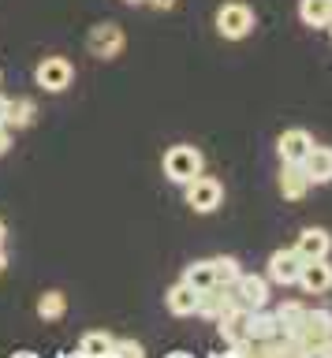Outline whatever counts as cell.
<instances>
[{
    "label": "cell",
    "mask_w": 332,
    "mask_h": 358,
    "mask_svg": "<svg viewBox=\"0 0 332 358\" xmlns=\"http://www.w3.org/2000/svg\"><path fill=\"white\" fill-rule=\"evenodd\" d=\"M202 168H205V157H202L198 145L180 142V145H172V150L164 153V176H168L172 183H180V187H187L194 176H202Z\"/></svg>",
    "instance_id": "6da1fadb"
},
{
    "label": "cell",
    "mask_w": 332,
    "mask_h": 358,
    "mask_svg": "<svg viewBox=\"0 0 332 358\" xmlns=\"http://www.w3.org/2000/svg\"><path fill=\"white\" fill-rule=\"evenodd\" d=\"M254 30V11L250 4H243V0H228V4H220L217 11V34L228 41H243L250 38Z\"/></svg>",
    "instance_id": "7a4b0ae2"
},
{
    "label": "cell",
    "mask_w": 332,
    "mask_h": 358,
    "mask_svg": "<svg viewBox=\"0 0 332 358\" xmlns=\"http://www.w3.org/2000/svg\"><path fill=\"white\" fill-rule=\"evenodd\" d=\"M127 49V34L116 27V22H97L90 30V38H86V52L97 56V60H113Z\"/></svg>",
    "instance_id": "3957f363"
},
{
    "label": "cell",
    "mask_w": 332,
    "mask_h": 358,
    "mask_svg": "<svg viewBox=\"0 0 332 358\" xmlns=\"http://www.w3.org/2000/svg\"><path fill=\"white\" fill-rule=\"evenodd\" d=\"M220 201H224V183H220L217 176H194L191 183H187V206L194 213H213Z\"/></svg>",
    "instance_id": "277c9868"
},
{
    "label": "cell",
    "mask_w": 332,
    "mask_h": 358,
    "mask_svg": "<svg viewBox=\"0 0 332 358\" xmlns=\"http://www.w3.org/2000/svg\"><path fill=\"white\" fill-rule=\"evenodd\" d=\"M34 83L41 90H49V94H60V90H68L75 83V64L68 56H45L34 71Z\"/></svg>",
    "instance_id": "5b68a950"
},
{
    "label": "cell",
    "mask_w": 332,
    "mask_h": 358,
    "mask_svg": "<svg viewBox=\"0 0 332 358\" xmlns=\"http://www.w3.org/2000/svg\"><path fill=\"white\" fill-rule=\"evenodd\" d=\"M236 306H239L236 287H231V284H217V287L202 291V302H198V317H205V321H220L228 310H236Z\"/></svg>",
    "instance_id": "8992f818"
},
{
    "label": "cell",
    "mask_w": 332,
    "mask_h": 358,
    "mask_svg": "<svg viewBox=\"0 0 332 358\" xmlns=\"http://www.w3.org/2000/svg\"><path fill=\"white\" fill-rule=\"evenodd\" d=\"M231 287H236L239 306H247V310L269 306V276H261V273H239V280Z\"/></svg>",
    "instance_id": "52a82bcc"
},
{
    "label": "cell",
    "mask_w": 332,
    "mask_h": 358,
    "mask_svg": "<svg viewBox=\"0 0 332 358\" xmlns=\"http://www.w3.org/2000/svg\"><path fill=\"white\" fill-rule=\"evenodd\" d=\"M298 273H303V257H298L295 246L291 250H276L269 257V284L291 287V284H298Z\"/></svg>",
    "instance_id": "ba28073f"
},
{
    "label": "cell",
    "mask_w": 332,
    "mask_h": 358,
    "mask_svg": "<svg viewBox=\"0 0 332 358\" xmlns=\"http://www.w3.org/2000/svg\"><path fill=\"white\" fill-rule=\"evenodd\" d=\"M298 287L306 295H325L332 291V265L329 257H317V262H303V273H298Z\"/></svg>",
    "instance_id": "9c48e42d"
},
{
    "label": "cell",
    "mask_w": 332,
    "mask_h": 358,
    "mask_svg": "<svg viewBox=\"0 0 332 358\" xmlns=\"http://www.w3.org/2000/svg\"><path fill=\"white\" fill-rule=\"evenodd\" d=\"M280 194L287 201H303L306 198V190H310V176H306V168L303 164H295V161H280Z\"/></svg>",
    "instance_id": "30bf717a"
},
{
    "label": "cell",
    "mask_w": 332,
    "mask_h": 358,
    "mask_svg": "<svg viewBox=\"0 0 332 358\" xmlns=\"http://www.w3.org/2000/svg\"><path fill=\"white\" fill-rule=\"evenodd\" d=\"M164 302H168V313H172V317H194V313H198V302H202V291H194L187 280H180V284L168 287Z\"/></svg>",
    "instance_id": "8fae6325"
},
{
    "label": "cell",
    "mask_w": 332,
    "mask_h": 358,
    "mask_svg": "<svg viewBox=\"0 0 332 358\" xmlns=\"http://www.w3.org/2000/svg\"><path fill=\"white\" fill-rule=\"evenodd\" d=\"M314 150V134L303 131V127H291L280 134V142H276V153H280V161H295L303 164V157Z\"/></svg>",
    "instance_id": "7c38bea8"
},
{
    "label": "cell",
    "mask_w": 332,
    "mask_h": 358,
    "mask_svg": "<svg viewBox=\"0 0 332 358\" xmlns=\"http://www.w3.org/2000/svg\"><path fill=\"white\" fill-rule=\"evenodd\" d=\"M295 250L303 262H317V257H329L332 254V235L325 228H306L303 235H298Z\"/></svg>",
    "instance_id": "4fadbf2b"
},
{
    "label": "cell",
    "mask_w": 332,
    "mask_h": 358,
    "mask_svg": "<svg viewBox=\"0 0 332 358\" xmlns=\"http://www.w3.org/2000/svg\"><path fill=\"white\" fill-rule=\"evenodd\" d=\"M276 332H280V324H276V313L269 306L247 310V340L250 343H265V340H273Z\"/></svg>",
    "instance_id": "5bb4252c"
},
{
    "label": "cell",
    "mask_w": 332,
    "mask_h": 358,
    "mask_svg": "<svg viewBox=\"0 0 332 358\" xmlns=\"http://www.w3.org/2000/svg\"><path fill=\"white\" fill-rule=\"evenodd\" d=\"M303 168L310 176V183H332V145H317L303 157Z\"/></svg>",
    "instance_id": "9a60e30c"
},
{
    "label": "cell",
    "mask_w": 332,
    "mask_h": 358,
    "mask_svg": "<svg viewBox=\"0 0 332 358\" xmlns=\"http://www.w3.org/2000/svg\"><path fill=\"white\" fill-rule=\"evenodd\" d=\"M183 280L191 284L194 291H209V287H217L220 280H217V268H213V257H205V262H191L183 268Z\"/></svg>",
    "instance_id": "2e32d148"
},
{
    "label": "cell",
    "mask_w": 332,
    "mask_h": 358,
    "mask_svg": "<svg viewBox=\"0 0 332 358\" xmlns=\"http://www.w3.org/2000/svg\"><path fill=\"white\" fill-rule=\"evenodd\" d=\"M273 313H276L280 332H287V336H295L298 329H303V321H306V306H303V302H280Z\"/></svg>",
    "instance_id": "e0dca14e"
},
{
    "label": "cell",
    "mask_w": 332,
    "mask_h": 358,
    "mask_svg": "<svg viewBox=\"0 0 332 358\" xmlns=\"http://www.w3.org/2000/svg\"><path fill=\"white\" fill-rule=\"evenodd\" d=\"M298 15H303L306 27H329L332 22V0H303V4H298Z\"/></svg>",
    "instance_id": "ac0fdd59"
},
{
    "label": "cell",
    "mask_w": 332,
    "mask_h": 358,
    "mask_svg": "<svg viewBox=\"0 0 332 358\" xmlns=\"http://www.w3.org/2000/svg\"><path fill=\"white\" fill-rule=\"evenodd\" d=\"M34 116H38V108H34V101H30V97L8 101V127H30Z\"/></svg>",
    "instance_id": "d6986e66"
},
{
    "label": "cell",
    "mask_w": 332,
    "mask_h": 358,
    "mask_svg": "<svg viewBox=\"0 0 332 358\" xmlns=\"http://www.w3.org/2000/svg\"><path fill=\"white\" fill-rule=\"evenodd\" d=\"M113 347H116V340L108 332H86L82 336V343H79V355H94V358H105V355H113Z\"/></svg>",
    "instance_id": "ffe728a7"
},
{
    "label": "cell",
    "mask_w": 332,
    "mask_h": 358,
    "mask_svg": "<svg viewBox=\"0 0 332 358\" xmlns=\"http://www.w3.org/2000/svg\"><path fill=\"white\" fill-rule=\"evenodd\" d=\"M64 310H68L64 291H45V295L38 299V317H41V321H60Z\"/></svg>",
    "instance_id": "44dd1931"
},
{
    "label": "cell",
    "mask_w": 332,
    "mask_h": 358,
    "mask_svg": "<svg viewBox=\"0 0 332 358\" xmlns=\"http://www.w3.org/2000/svg\"><path fill=\"white\" fill-rule=\"evenodd\" d=\"M213 268H217V280H220V284H236L239 273H243L239 262H236L231 254H220V257H213Z\"/></svg>",
    "instance_id": "7402d4cb"
},
{
    "label": "cell",
    "mask_w": 332,
    "mask_h": 358,
    "mask_svg": "<svg viewBox=\"0 0 332 358\" xmlns=\"http://www.w3.org/2000/svg\"><path fill=\"white\" fill-rule=\"evenodd\" d=\"M113 355H131V358H138V355H146V347L135 343V340H120V343L113 347Z\"/></svg>",
    "instance_id": "603a6c76"
},
{
    "label": "cell",
    "mask_w": 332,
    "mask_h": 358,
    "mask_svg": "<svg viewBox=\"0 0 332 358\" xmlns=\"http://www.w3.org/2000/svg\"><path fill=\"white\" fill-rule=\"evenodd\" d=\"M8 150H12V134H8V127H0V157H4Z\"/></svg>",
    "instance_id": "cb8c5ba5"
},
{
    "label": "cell",
    "mask_w": 332,
    "mask_h": 358,
    "mask_svg": "<svg viewBox=\"0 0 332 358\" xmlns=\"http://www.w3.org/2000/svg\"><path fill=\"white\" fill-rule=\"evenodd\" d=\"M0 127H8V101L0 97Z\"/></svg>",
    "instance_id": "d4e9b609"
},
{
    "label": "cell",
    "mask_w": 332,
    "mask_h": 358,
    "mask_svg": "<svg viewBox=\"0 0 332 358\" xmlns=\"http://www.w3.org/2000/svg\"><path fill=\"white\" fill-rule=\"evenodd\" d=\"M153 8H161V11H168V8H175V0H150Z\"/></svg>",
    "instance_id": "484cf974"
},
{
    "label": "cell",
    "mask_w": 332,
    "mask_h": 358,
    "mask_svg": "<svg viewBox=\"0 0 332 358\" xmlns=\"http://www.w3.org/2000/svg\"><path fill=\"white\" fill-rule=\"evenodd\" d=\"M4 265H8V254H4V246H0V273H4Z\"/></svg>",
    "instance_id": "4316f807"
},
{
    "label": "cell",
    "mask_w": 332,
    "mask_h": 358,
    "mask_svg": "<svg viewBox=\"0 0 332 358\" xmlns=\"http://www.w3.org/2000/svg\"><path fill=\"white\" fill-rule=\"evenodd\" d=\"M0 243H4V220H0Z\"/></svg>",
    "instance_id": "83f0119b"
},
{
    "label": "cell",
    "mask_w": 332,
    "mask_h": 358,
    "mask_svg": "<svg viewBox=\"0 0 332 358\" xmlns=\"http://www.w3.org/2000/svg\"><path fill=\"white\" fill-rule=\"evenodd\" d=\"M131 4H146V0H131Z\"/></svg>",
    "instance_id": "f1b7e54d"
},
{
    "label": "cell",
    "mask_w": 332,
    "mask_h": 358,
    "mask_svg": "<svg viewBox=\"0 0 332 358\" xmlns=\"http://www.w3.org/2000/svg\"><path fill=\"white\" fill-rule=\"evenodd\" d=\"M329 34H332V22H329Z\"/></svg>",
    "instance_id": "f546056e"
},
{
    "label": "cell",
    "mask_w": 332,
    "mask_h": 358,
    "mask_svg": "<svg viewBox=\"0 0 332 358\" xmlns=\"http://www.w3.org/2000/svg\"><path fill=\"white\" fill-rule=\"evenodd\" d=\"M0 83H4V75H0Z\"/></svg>",
    "instance_id": "4dcf8cb0"
}]
</instances>
